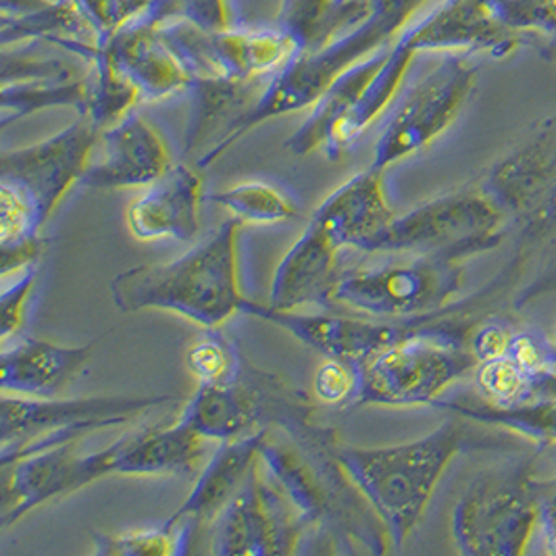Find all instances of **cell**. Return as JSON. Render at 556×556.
I'll return each mask as SVG.
<instances>
[{"mask_svg":"<svg viewBox=\"0 0 556 556\" xmlns=\"http://www.w3.org/2000/svg\"><path fill=\"white\" fill-rule=\"evenodd\" d=\"M336 430L315 421L294 431L267 428L258 456L303 523L311 544L304 553H354L361 544L383 555L388 531L336 460Z\"/></svg>","mask_w":556,"mask_h":556,"instance_id":"obj_1","label":"cell"},{"mask_svg":"<svg viewBox=\"0 0 556 556\" xmlns=\"http://www.w3.org/2000/svg\"><path fill=\"white\" fill-rule=\"evenodd\" d=\"M426 2L428 0H371L363 22L317 51L296 52L278 74L271 76L253 106L236 117L197 159V167L204 169L215 163L254 127L313 106L346 70L390 47L394 36H401Z\"/></svg>","mask_w":556,"mask_h":556,"instance_id":"obj_2","label":"cell"},{"mask_svg":"<svg viewBox=\"0 0 556 556\" xmlns=\"http://www.w3.org/2000/svg\"><path fill=\"white\" fill-rule=\"evenodd\" d=\"M240 226L236 217H229L201 244L174 261L117 274L109 283L113 304L122 313L156 308L204 329L222 328L229 317L242 313L247 301L238 281Z\"/></svg>","mask_w":556,"mask_h":556,"instance_id":"obj_3","label":"cell"},{"mask_svg":"<svg viewBox=\"0 0 556 556\" xmlns=\"http://www.w3.org/2000/svg\"><path fill=\"white\" fill-rule=\"evenodd\" d=\"M465 442H469L467 428L448 419L410 442L358 448L336 440L331 453L380 517L390 544L399 548L419 526L438 483Z\"/></svg>","mask_w":556,"mask_h":556,"instance_id":"obj_4","label":"cell"},{"mask_svg":"<svg viewBox=\"0 0 556 556\" xmlns=\"http://www.w3.org/2000/svg\"><path fill=\"white\" fill-rule=\"evenodd\" d=\"M478 301L453 303L410 336L354 365L353 408L365 405L433 406L440 396L476 371L469 328L460 317Z\"/></svg>","mask_w":556,"mask_h":556,"instance_id":"obj_5","label":"cell"},{"mask_svg":"<svg viewBox=\"0 0 556 556\" xmlns=\"http://www.w3.org/2000/svg\"><path fill=\"white\" fill-rule=\"evenodd\" d=\"M548 485L533 476L530 460L481 471L460 494L453 538L460 555L519 556L538 531Z\"/></svg>","mask_w":556,"mask_h":556,"instance_id":"obj_6","label":"cell"},{"mask_svg":"<svg viewBox=\"0 0 556 556\" xmlns=\"http://www.w3.org/2000/svg\"><path fill=\"white\" fill-rule=\"evenodd\" d=\"M176 396H86V399H0V463L79 442L94 431L136 421Z\"/></svg>","mask_w":556,"mask_h":556,"instance_id":"obj_7","label":"cell"},{"mask_svg":"<svg viewBox=\"0 0 556 556\" xmlns=\"http://www.w3.org/2000/svg\"><path fill=\"white\" fill-rule=\"evenodd\" d=\"M177 419L204 440L224 442L267 428L296 430L313 421V406L304 392L244 358L231 380L199 383Z\"/></svg>","mask_w":556,"mask_h":556,"instance_id":"obj_8","label":"cell"},{"mask_svg":"<svg viewBox=\"0 0 556 556\" xmlns=\"http://www.w3.org/2000/svg\"><path fill=\"white\" fill-rule=\"evenodd\" d=\"M460 263L451 254H405L401 261L344 271L333 304L380 319L433 315L455 301L463 286Z\"/></svg>","mask_w":556,"mask_h":556,"instance_id":"obj_9","label":"cell"},{"mask_svg":"<svg viewBox=\"0 0 556 556\" xmlns=\"http://www.w3.org/2000/svg\"><path fill=\"white\" fill-rule=\"evenodd\" d=\"M505 222L481 188H465L394 217L369 253L451 254L463 261L494 249Z\"/></svg>","mask_w":556,"mask_h":556,"instance_id":"obj_10","label":"cell"},{"mask_svg":"<svg viewBox=\"0 0 556 556\" xmlns=\"http://www.w3.org/2000/svg\"><path fill=\"white\" fill-rule=\"evenodd\" d=\"M101 129L81 117L51 138L0 156V197L11 199L42 231L72 186L79 184L99 144Z\"/></svg>","mask_w":556,"mask_h":556,"instance_id":"obj_11","label":"cell"},{"mask_svg":"<svg viewBox=\"0 0 556 556\" xmlns=\"http://www.w3.org/2000/svg\"><path fill=\"white\" fill-rule=\"evenodd\" d=\"M478 70L467 54L448 52L421 77L381 129L369 167L383 174L394 163L428 149L455 124L476 86Z\"/></svg>","mask_w":556,"mask_h":556,"instance_id":"obj_12","label":"cell"},{"mask_svg":"<svg viewBox=\"0 0 556 556\" xmlns=\"http://www.w3.org/2000/svg\"><path fill=\"white\" fill-rule=\"evenodd\" d=\"M204 538L213 555L286 556L301 553L304 530L258 456L253 471Z\"/></svg>","mask_w":556,"mask_h":556,"instance_id":"obj_13","label":"cell"},{"mask_svg":"<svg viewBox=\"0 0 556 556\" xmlns=\"http://www.w3.org/2000/svg\"><path fill=\"white\" fill-rule=\"evenodd\" d=\"M77 442L0 463V528L7 530L27 513L115 473V442L92 455Z\"/></svg>","mask_w":556,"mask_h":556,"instance_id":"obj_14","label":"cell"},{"mask_svg":"<svg viewBox=\"0 0 556 556\" xmlns=\"http://www.w3.org/2000/svg\"><path fill=\"white\" fill-rule=\"evenodd\" d=\"M481 190L506 219L538 233L556 222V115L542 122L519 147L498 159Z\"/></svg>","mask_w":556,"mask_h":556,"instance_id":"obj_15","label":"cell"},{"mask_svg":"<svg viewBox=\"0 0 556 556\" xmlns=\"http://www.w3.org/2000/svg\"><path fill=\"white\" fill-rule=\"evenodd\" d=\"M101 159L90 161L79 186L92 190H117L149 186L172 167L169 151L142 115L129 113L101 131Z\"/></svg>","mask_w":556,"mask_h":556,"instance_id":"obj_16","label":"cell"},{"mask_svg":"<svg viewBox=\"0 0 556 556\" xmlns=\"http://www.w3.org/2000/svg\"><path fill=\"white\" fill-rule=\"evenodd\" d=\"M401 38L417 54L490 52L492 56H505L528 42L501 26L481 0H444L428 17L405 27Z\"/></svg>","mask_w":556,"mask_h":556,"instance_id":"obj_17","label":"cell"},{"mask_svg":"<svg viewBox=\"0 0 556 556\" xmlns=\"http://www.w3.org/2000/svg\"><path fill=\"white\" fill-rule=\"evenodd\" d=\"M203 177L199 167L172 165L127 206V228L142 242H190L201 229Z\"/></svg>","mask_w":556,"mask_h":556,"instance_id":"obj_18","label":"cell"},{"mask_svg":"<svg viewBox=\"0 0 556 556\" xmlns=\"http://www.w3.org/2000/svg\"><path fill=\"white\" fill-rule=\"evenodd\" d=\"M94 42L136 86L142 101H161L192 86V76L163 40L159 26L140 17Z\"/></svg>","mask_w":556,"mask_h":556,"instance_id":"obj_19","label":"cell"},{"mask_svg":"<svg viewBox=\"0 0 556 556\" xmlns=\"http://www.w3.org/2000/svg\"><path fill=\"white\" fill-rule=\"evenodd\" d=\"M340 249L315 219L306 224L299 240L279 261L271 279L267 306L276 311H299L303 306L333 304V290L340 281Z\"/></svg>","mask_w":556,"mask_h":556,"instance_id":"obj_20","label":"cell"},{"mask_svg":"<svg viewBox=\"0 0 556 556\" xmlns=\"http://www.w3.org/2000/svg\"><path fill=\"white\" fill-rule=\"evenodd\" d=\"M92 349V344L61 346L20 333L2 342L0 388L15 396L56 399L90 363Z\"/></svg>","mask_w":556,"mask_h":556,"instance_id":"obj_21","label":"cell"},{"mask_svg":"<svg viewBox=\"0 0 556 556\" xmlns=\"http://www.w3.org/2000/svg\"><path fill=\"white\" fill-rule=\"evenodd\" d=\"M265 431L267 430L253 431L219 442V448L206 463L188 498L165 523L172 528L179 523L188 526L194 542L204 538L213 521L229 505V501L236 496V492L242 488L254 465L258 463Z\"/></svg>","mask_w":556,"mask_h":556,"instance_id":"obj_22","label":"cell"},{"mask_svg":"<svg viewBox=\"0 0 556 556\" xmlns=\"http://www.w3.org/2000/svg\"><path fill=\"white\" fill-rule=\"evenodd\" d=\"M394 217L386 201L383 174L371 167L338 186L313 215L340 251L356 249L363 253H369L376 238Z\"/></svg>","mask_w":556,"mask_h":556,"instance_id":"obj_23","label":"cell"},{"mask_svg":"<svg viewBox=\"0 0 556 556\" xmlns=\"http://www.w3.org/2000/svg\"><path fill=\"white\" fill-rule=\"evenodd\" d=\"M115 473L167 476L188 473L203 456L204 438L177 419L172 426L131 431L115 440Z\"/></svg>","mask_w":556,"mask_h":556,"instance_id":"obj_24","label":"cell"},{"mask_svg":"<svg viewBox=\"0 0 556 556\" xmlns=\"http://www.w3.org/2000/svg\"><path fill=\"white\" fill-rule=\"evenodd\" d=\"M415 56L417 52L413 51L401 36L394 45L388 47L386 59L381 61L378 72L367 81V86L349 109V113L342 117V122L329 134L328 142L324 147L329 161L340 159L380 119L383 111L396 99Z\"/></svg>","mask_w":556,"mask_h":556,"instance_id":"obj_25","label":"cell"},{"mask_svg":"<svg viewBox=\"0 0 556 556\" xmlns=\"http://www.w3.org/2000/svg\"><path fill=\"white\" fill-rule=\"evenodd\" d=\"M386 52L388 47L374 52L371 56L356 63L338 77L324 92V97L311 106V115L304 119L303 126L286 140L283 149L294 156H306L311 152L324 151L329 134L342 122V117L349 113V109L358 99L367 81L378 72L381 61L386 59Z\"/></svg>","mask_w":556,"mask_h":556,"instance_id":"obj_26","label":"cell"},{"mask_svg":"<svg viewBox=\"0 0 556 556\" xmlns=\"http://www.w3.org/2000/svg\"><path fill=\"white\" fill-rule=\"evenodd\" d=\"M455 413L458 419L503 428L519 438L535 442L540 448L556 446V399L521 405H492L481 396L438 401L435 405Z\"/></svg>","mask_w":556,"mask_h":556,"instance_id":"obj_27","label":"cell"},{"mask_svg":"<svg viewBox=\"0 0 556 556\" xmlns=\"http://www.w3.org/2000/svg\"><path fill=\"white\" fill-rule=\"evenodd\" d=\"M476 388L483 401L492 405H521L556 399V374L553 367L542 371L526 369L510 354L478 363Z\"/></svg>","mask_w":556,"mask_h":556,"instance_id":"obj_28","label":"cell"},{"mask_svg":"<svg viewBox=\"0 0 556 556\" xmlns=\"http://www.w3.org/2000/svg\"><path fill=\"white\" fill-rule=\"evenodd\" d=\"M254 81L238 79H194L190 86L192 92V117L186 131L184 152L192 154L204 142L206 136L215 129L226 115L233 113V119L240 117L247 109L253 106ZM263 92V90H261Z\"/></svg>","mask_w":556,"mask_h":556,"instance_id":"obj_29","label":"cell"},{"mask_svg":"<svg viewBox=\"0 0 556 556\" xmlns=\"http://www.w3.org/2000/svg\"><path fill=\"white\" fill-rule=\"evenodd\" d=\"M86 104V84L84 76L76 79H45V81H20L2 84V127L11 122L24 119L31 113L72 106L77 113H84Z\"/></svg>","mask_w":556,"mask_h":556,"instance_id":"obj_30","label":"cell"},{"mask_svg":"<svg viewBox=\"0 0 556 556\" xmlns=\"http://www.w3.org/2000/svg\"><path fill=\"white\" fill-rule=\"evenodd\" d=\"M211 203L226 208L240 224L276 226L301 217V211L278 188L263 181H244L224 192L211 194Z\"/></svg>","mask_w":556,"mask_h":556,"instance_id":"obj_31","label":"cell"},{"mask_svg":"<svg viewBox=\"0 0 556 556\" xmlns=\"http://www.w3.org/2000/svg\"><path fill=\"white\" fill-rule=\"evenodd\" d=\"M94 555L101 556H167L190 553V535L165 521L156 528L129 530L122 533H92Z\"/></svg>","mask_w":556,"mask_h":556,"instance_id":"obj_32","label":"cell"},{"mask_svg":"<svg viewBox=\"0 0 556 556\" xmlns=\"http://www.w3.org/2000/svg\"><path fill=\"white\" fill-rule=\"evenodd\" d=\"M244 361L236 340H231L219 328L206 329L184 354L186 369L199 383H224L229 381Z\"/></svg>","mask_w":556,"mask_h":556,"instance_id":"obj_33","label":"cell"},{"mask_svg":"<svg viewBox=\"0 0 556 556\" xmlns=\"http://www.w3.org/2000/svg\"><path fill=\"white\" fill-rule=\"evenodd\" d=\"M38 279V263L27 265L24 269L2 276V292H0V340L9 342L11 338L20 336L26 304L34 283Z\"/></svg>","mask_w":556,"mask_h":556,"instance_id":"obj_34","label":"cell"},{"mask_svg":"<svg viewBox=\"0 0 556 556\" xmlns=\"http://www.w3.org/2000/svg\"><path fill=\"white\" fill-rule=\"evenodd\" d=\"M76 70L54 59H31L2 51V84L45 81V79H76Z\"/></svg>","mask_w":556,"mask_h":556,"instance_id":"obj_35","label":"cell"},{"mask_svg":"<svg viewBox=\"0 0 556 556\" xmlns=\"http://www.w3.org/2000/svg\"><path fill=\"white\" fill-rule=\"evenodd\" d=\"M315 396L321 405L349 406L354 399V371L351 365L328 358L315 376Z\"/></svg>","mask_w":556,"mask_h":556,"instance_id":"obj_36","label":"cell"},{"mask_svg":"<svg viewBox=\"0 0 556 556\" xmlns=\"http://www.w3.org/2000/svg\"><path fill=\"white\" fill-rule=\"evenodd\" d=\"M510 338H513V331L503 324L485 321L469 331L467 344H469V351L478 358V363H483L508 353Z\"/></svg>","mask_w":556,"mask_h":556,"instance_id":"obj_37","label":"cell"},{"mask_svg":"<svg viewBox=\"0 0 556 556\" xmlns=\"http://www.w3.org/2000/svg\"><path fill=\"white\" fill-rule=\"evenodd\" d=\"M538 531L542 535V542L548 553L556 555V483L548 485L542 508H540V523Z\"/></svg>","mask_w":556,"mask_h":556,"instance_id":"obj_38","label":"cell"},{"mask_svg":"<svg viewBox=\"0 0 556 556\" xmlns=\"http://www.w3.org/2000/svg\"><path fill=\"white\" fill-rule=\"evenodd\" d=\"M551 358H553V365H556V331H555V342L551 344Z\"/></svg>","mask_w":556,"mask_h":556,"instance_id":"obj_39","label":"cell"},{"mask_svg":"<svg viewBox=\"0 0 556 556\" xmlns=\"http://www.w3.org/2000/svg\"><path fill=\"white\" fill-rule=\"evenodd\" d=\"M138 2H142V4H144V7H147V4H149V2H151V0H138Z\"/></svg>","mask_w":556,"mask_h":556,"instance_id":"obj_40","label":"cell"}]
</instances>
